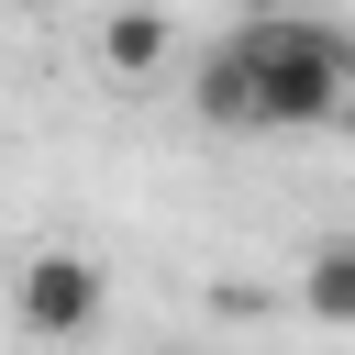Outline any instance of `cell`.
Instances as JSON below:
<instances>
[{"label": "cell", "instance_id": "obj_3", "mask_svg": "<svg viewBox=\"0 0 355 355\" xmlns=\"http://www.w3.org/2000/svg\"><path fill=\"white\" fill-rule=\"evenodd\" d=\"M178 55V22L155 11V0H111V22H100V67L111 78H155Z\"/></svg>", "mask_w": 355, "mask_h": 355}, {"label": "cell", "instance_id": "obj_6", "mask_svg": "<svg viewBox=\"0 0 355 355\" xmlns=\"http://www.w3.org/2000/svg\"><path fill=\"white\" fill-rule=\"evenodd\" d=\"M155 11H166V0H155Z\"/></svg>", "mask_w": 355, "mask_h": 355}, {"label": "cell", "instance_id": "obj_2", "mask_svg": "<svg viewBox=\"0 0 355 355\" xmlns=\"http://www.w3.org/2000/svg\"><path fill=\"white\" fill-rule=\"evenodd\" d=\"M100 311H111V277H100L78 244H33V255L11 266V322H22L33 344H78V333H100Z\"/></svg>", "mask_w": 355, "mask_h": 355}, {"label": "cell", "instance_id": "obj_5", "mask_svg": "<svg viewBox=\"0 0 355 355\" xmlns=\"http://www.w3.org/2000/svg\"><path fill=\"white\" fill-rule=\"evenodd\" d=\"M255 11H300V0H233V22H255Z\"/></svg>", "mask_w": 355, "mask_h": 355}, {"label": "cell", "instance_id": "obj_4", "mask_svg": "<svg viewBox=\"0 0 355 355\" xmlns=\"http://www.w3.org/2000/svg\"><path fill=\"white\" fill-rule=\"evenodd\" d=\"M300 311L333 322V333H355V233H322L300 255Z\"/></svg>", "mask_w": 355, "mask_h": 355}, {"label": "cell", "instance_id": "obj_1", "mask_svg": "<svg viewBox=\"0 0 355 355\" xmlns=\"http://www.w3.org/2000/svg\"><path fill=\"white\" fill-rule=\"evenodd\" d=\"M189 111L222 133H311L344 122V33L311 11H255L189 67Z\"/></svg>", "mask_w": 355, "mask_h": 355}]
</instances>
